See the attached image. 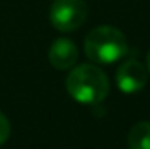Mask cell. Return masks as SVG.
<instances>
[{"label":"cell","mask_w":150,"mask_h":149,"mask_svg":"<svg viewBox=\"0 0 150 149\" xmlns=\"http://www.w3.org/2000/svg\"><path fill=\"white\" fill-rule=\"evenodd\" d=\"M67 91L79 104H100L110 91L108 77L96 65H79L67 77Z\"/></svg>","instance_id":"6da1fadb"},{"label":"cell","mask_w":150,"mask_h":149,"mask_svg":"<svg viewBox=\"0 0 150 149\" xmlns=\"http://www.w3.org/2000/svg\"><path fill=\"white\" fill-rule=\"evenodd\" d=\"M84 51L91 62L110 65L119 62L127 53V42L119 28L103 25V27H96L87 34L84 40Z\"/></svg>","instance_id":"7a4b0ae2"},{"label":"cell","mask_w":150,"mask_h":149,"mask_svg":"<svg viewBox=\"0 0 150 149\" xmlns=\"http://www.w3.org/2000/svg\"><path fill=\"white\" fill-rule=\"evenodd\" d=\"M87 18L86 0H54L49 11L51 25L59 32H74Z\"/></svg>","instance_id":"3957f363"},{"label":"cell","mask_w":150,"mask_h":149,"mask_svg":"<svg viewBox=\"0 0 150 149\" xmlns=\"http://www.w3.org/2000/svg\"><path fill=\"white\" fill-rule=\"evenodd\" d=\"M147 69L138 60L124 62L115 74V81L120 91L124 93H138L147 84Z\"/></svg>","instance_id":"277c9868"},{"label":"cell","mask_w":150,"mask_h":149,"mask_svg":"<svg viewBox=\"0 0 150 149\" xmlns=\"http://www.w3.org/2000/svg\"><path fill=\"white\" fill-rule=\"evenodd\" d=\"M79 49L70 39H56L49 47V63L58 70H68L77 63Z\"/></svg>","instance_id":"5b68a950"},{"label":"cell","mask_w":150,"mask_h":149,"mask_svg":"<svg viewBox=\"0 0 150 149\" xmlns=\"http://www.w3.org/2000/svg\"><path fill=\"white\" fill-rule=\"evenodd\" d=\"M129 149H150V121L136 123L127 135Z\"/></svg>","instance_id":"8992f818"},{"label":"cell","mask_w":150,"mask_h":149,"mask_svg":"<svg viewBox=\"0 0 150 149\" xmlns=\"http://www.w3.org/2000/svg\"><path fill=\"white\" fill-rule=\"evenodd\" d=\"M11 135V125H9V119L0 112V146L9 139Z\"/></svg>","instance_id":"52a82bcc"},{"label":"cell","mask_w":150,"mask_h":149,"mask_svg":"<svg viewBox=\"0 0 150 149\" xmlns=\"http://www.w3.org/2000/svg\"><path fill=\"white\" fill-rule=\"evenodd\" d=\"M147 72L150 74V51H149V54H147Z\"/></svg>","instance_id":"ba28073f"}]
</instances>
